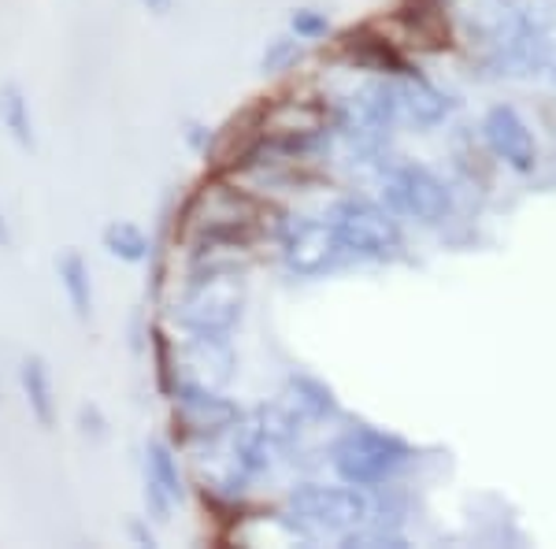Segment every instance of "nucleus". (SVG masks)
<instances>
[{"label": "nucleus", "instance_id": "9", "mask_svg": "<svg viewBox=\"0 0 556 549\" xmlns=\"http://www.w3.org/2000/svg\"><path fill=\"white\" fill-rule=\"evenodd\" d=\"M0 123L12 134V141L26 152L38 149V134H34V120H30V101H26L20 83H4L0 86Z\"/></svg>", "mask_w": 556, "mask_h": 549}, {"label": "nucleus", "instance_id": "1", "mask_svg": "<svg viewBox=\"0 0 556 549\" xmlns=\"http://www.w3.org/2000/svg\"><path fill=\"white\" fill-rule=\"evenodd\" d=\"M405 461H408V446L393 435H382V431L356 427L334 446L338 475L353 486H371V483L390 479Z\"/></svg>", "mask_w": 556, "mask_h": 549}, {"label": "nucleus", "instance_id": "15", "mask_svg": "<svg viewBox=\"0 0 556 549\" xmlns=\"http://www.w3.org/2000/svg\"><path fill=\"white\" fill-rule=\"evenodd\" d=\"M138 4H146L152 15H172L175 12V0H138Z\"/></svg>", "mask_w": 556, "mask_h": 549}, {"label": "nucleus", "instance_id": "14", "mask_svg": "<svg viewBox=\"0 0 556 549\" xmlns=\"http://www.w3.org/2000/svg\"><path fill=\"white\" fill-rule=\"evenodd\" d=\"M15 246V234H12V223H8L4 209H0V249H12Z\"/></svg>", "mask_w": 556, "mask_h": 549}, {"label": "nucleus", "instance_id": "10", "mask_svg": "<svg viewBox=\"0 0 556 549\" xmlns=\"http://www.w3.org/2000/svg\"><path fill=\"white\" fill-rule=\"evenodd\" d=\"M104 249L112 253L115 260H123V264H141V260L149 257V238L141 227H134L127 220H115L104 227Z\"/></svg>", "mask_w": 556, "mask_h": 549}, {"label": "nucleus", "instance_id": "6", "mask_svg": "<svg viewBox=\"0 0 556 549\" xmlns=\"http://www.w3.org/2000/svg\"><path fill=\"white\" fill-rule=\"evenodd\" d=\"M486 141L497 157H505L516 167H531L538 157L534 134L527 130V123L519 120L513 108H493L486 115Z\"/></svg>", "mask_w": 556, "mask_h": 549}, {"label": "nucleus", "instance_id": "7", "mask_svg": "<svg viewBox=\"0 0 556 549\" xmlns=\"http://www.w3.org/2000/svg\"><path fill=\"white\" fill-rule=\"evenodd\" d=\"M20 386L26 394V404H30V416L41 423L45 431L56 427V386H52L49 364L30 353L20 360Z\"/></svg>", "mask_w": 556, "mask_h": 549}, {"label": "nucleus", "instance_id": "11", "mask_svg": "<svg viewBox=\"0 0 556 549\" xmlns=\"http://www.w3.org/2000/svg\"><path fill=\"white\" fill-rule=\"evenodd\" d=\"M293 30H298V38H319V34H327V20L319 12H298L293 15Z\"/></svg>", "mask_w": 556, "mask_h": 549}, {"label": "nucleus", "instance_id": "3", "mask_svg": "<svg viewBox=\"0 0 556 549\" xmlns=\"http://www.w3.org/2000/svg\"><path fill=\"white\" fill-rule=\"evenodd\" d=\"M330 234H334V246H345V249H353V253H364L375 260H382L390 249H397V241H401L397 227H393L379 209H371V204H349Z\"/></svg>", "mask_w": 556, "mask_h": 549}, {"label": "nucleus", "instance_id": "5", "mask_svg": "<svg viewBox=\"0 0 556 549\" xmlns=\"http://www.w3.org/2000/svg\"><path fill=\"white\" fill-rule=\"evenodd\" d=\"M178 501H182V475H178L172 446L156 438L146 446V506L160 524H167Z\"/></svg>", "mask_w": 556, "mask_h": 549}, {"label": "nucleus", "instance_id": "8", "mask_svg": "<svg viewBox=\"0 0 556 549\" xmlns=\"http://www.w3.org/2000/svg\"><path fill=\"white\" fill-rule=\"evenodd\" d=\"M56 275L60 286L67 294V304L78 320L93 316V283H89V264L78 249H67L64 257H56Z\"/></svg>", "mask_w": 556, "mask_h": 549}, {"label": "nucleus", "instance_id": "13", "mask_svg": "<svg viewBox=\"0 0 556 549\" xmlns=\"http://www.w3.org/2000/svg\"><path fill=\"white\" fill-rule=\"evenodd\" d=\"M293 52H298V41H286V38H282V41L275 45V52H271V57H264V67H275L278 60H290Z\"/></svg>", "mask_w": 556, "mask_h": 549}, {"label": "nucleus", "instance_id": "2", "mask_svg": "<svg viewBox=\"0 0 556 549\" xmlns=\"http://www.w3.org/2000/svg\"><path fill=\"white\" fill-rule=\"evenodd\" d=\"M293 512L312 527H323V531H342L364 524L367 520V501L353 490H327V486H308V490L293 494Z\"/></svg>", "mask_w": 556, "mask_h": 549}, {"label": "nucleus", "instance_id": "4", "mask_svg": "<svg viewBox=\"0 0 556 549\" xmlns=\"http://www.w3.org/2000/svg\"><path fill=\"white\" fill-rule=\"evenodd\" d=\"M386 194H390V201L397 212H408L427 223H434L438 215L450 209V197H445L442 183L419 167H405V171H397V175H390Z\"/></svg>", "mask_w": 556, "mask_h": 549}, {"label": "nucleus", "instance_id": "12", "mask_svg": "<svg viewBox=\"0 0 556 549\" xmlns=\"http://www.w3.org/2000/svg\"><path fill=\"white\" fill-rule=\"evenodd\" d=\"M83 431H86V435H93L97 442H104V438H108V423H104L101 412L93 409V404H86V409H83Z\"/></svg>", "mask_w": 556, "mask_h": 549}]
</instances>
